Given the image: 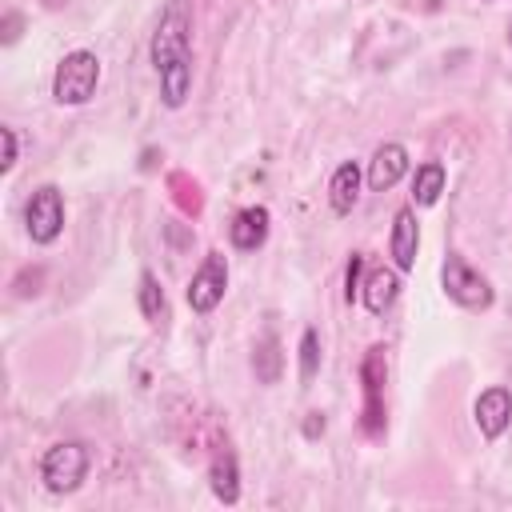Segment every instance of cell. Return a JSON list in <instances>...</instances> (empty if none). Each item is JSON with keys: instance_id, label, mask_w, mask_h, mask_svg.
<instances>
[{"instance_id": "obj_15", "label": "cell", "mask_w": 512, "mask_h": 512, "mask_svg": "<svg viewBox=\"0 0 512 512\" xmlns=\"http://www.w3.org/2000/svg\"><path fill=\"white\" fill-rule=\"evenodd\" d=\"M444 164L440 160H428V164H420L416 168V176H412V204L416 208H432L436 200H440V192H444Z\"/></svg>"}, {"instance_id": "obj_14", "label": "cell", "mask_w": 512, "mask_h": 512, "mask_svg": "<svg viewBox=\"0 0 512 512\" xmlns=\"http://www.w3.org/2000/svg\"><path fill=\"white\" fill-rule=\"evenodd\" d=\"M156 76H160V96H164V104H168V108H180V104L188 100V92H192V60H176V64L160 68Z\"/></svg>"}, {"instance_id": "obj_21", "label": "cell", "mask_w": 512, "mask_h": 512, "mask_svg": "<svg viewBox=\"0 0 512 512\" xmlns=\"http://www.w3.org/2000/svg\"><path fill=\"white\" fill-rule=\"evenodd\" d=\"M304 432H308V436H320V432H324V416H320V412H308V424H304Z\"/></svg>"}, {"instance_id": "obj_3", "label": "cell", "mask_w": 512, "mask_h": 512, "mask_svg": "<svg viewBox=\"0 0 512 512\" xmlns=\"http://www.w3.org/2000/svg\"><path fill=\"white\" fill-rule=\"evenodd\" d=\"M176 60H192V20H188V8L180 0H172L156 24V36H152V64L156 72L176 64Z\"/></svg>"}, {"instance_id": "obj_6", "label": "cell", "mask_w": 512, "mask_h": 512, "mask_svg": "<svg viewBox=\"0 0 512 512\" xmlns=\"http://www.w3.org/2000/svg\"><path fill=\"white\" fill-rule=\"evenodd\" d=\"M224 288H228V260L220 252H208L204 264L188 280V308L200 312V316L212 312L224 300Z\"/></svg>"}, {"instance_id": "obj_18", "label": "cell", "mask_w": 512, "mask_h": 512, "mask_svg": "<svg viewBox=\"0 0 512 512\" xmlns=\"http://www.w3.org/2000/svg\"><path fill=\"white\" fill-rule=\"evenodd\" d=\"M316 368H320V340H316V328H304V336H300V380L308 384L316 376Z\"/></svg>"}, {"instance_id": "obj_10", "label": "cell", "mask_w": 512, "mask_h": 512, "mask_svg": "<svg viewBox=\"0 0 512 512\" xmlns=\"http://www.w3.org/2000/svg\"><path fill=\"white\" fill-rule=\"evenodd\" d=\"M228 236H232V244H236L240 252H256V248L268 240V208L252 204V208L236 212V220L228 224Z\"/></svg>"}, {"instance_id": "obj_1", "label": "cell", "mask_w": 512, "mask_h": 512, "mask_svg": "<svg viewBox=\"0 0 512 512\" xmlns=\"http://www.w3.org/2000/svg\"><path fill=\"white\" fill-rule=\"evenodd\" d=\"M88 444L80 440H60L40 456V480L48 492H76L88 476Z\"/></svg>"}, {"instance_id": "obj_16", "label": "cell", "mask_w": 512, "mask_h": 512, "mask_svg": "<svg viewBox=\"0 0 512 512\" xmlns=\"http://www.w3.org/2000/svg\"><path fill=\"white\" fill-rule=\"evenodd\" d=\"M140 312L148 324H164V288L156 284L152 272L140 276Z\"/></svg>"}, {"instance_id": "obj_9", "label": "cell", "mask_w": 512, "mask_h": 512, "mask_svg": "<svg viewBox=\"0 0 512 512\" xmlns=\"http://www.w3.org/2000/svg\"><path fill=\"white\" fill-rule=\"evenodd\" d=\"M392 260L400 272H412L416 268V248H420V224H416V212L412 208H400L396 220H392Z\"/></svg>"}, {"instance_id": "obj_17", "label": "cell", "mask_w": 512, "mask_h": 512, "mask_svg": "<svg viewBox=\"0 0 512 512\" xmlns=\"http://www.w3.org/2000/svg\"><path fill=\"white\" fill-rule=\"evenodd\" d=\"M252 364H256V376H260L264 384H276V380H280V344H276V336H272V332L260 340V348H256V356H252Z\"/></svg>"}, {"instance_id": "obj_8", "label": "cell", "mask_w": 512, "mask_h": 512, "mask_svg": "<svg viewBox=\"0 0 512 512\" xmlns=\"http://www.w3.org/2000/svg\"><path fill=\"white\" fill-rule=\"evenodd\" d=\"M404 172H408V152H404V144H380V148L372 152V160H368V188H372V192H384V188H392Z\"/></svg>"}, {"instance_id": "obj_20", "label": "cell", "mask_w": 512, "mask_h": 512, "mask_svg": "<svg viewBox=\"0 0 512 512\" xmlns=\"http://www.w3.org/2000/svg\"><path fill=\"white\" fill-rule=\"evenodd\" d=\"M0 136H4V160H0V168L8 172L16 164V132L12 128H0Z\"/></svg>"}, {"instance_id": "obj_11", "label": "cell", "mask_w": 512, "mask_h": 512, "mask_svg": "<svg viewBox=\"0 0 512 512\" xmlns=\"http://www.w3.org/2000/svg\"><path fill=\"white\" fill-rule=\"evenodd\" d=\"M208 480H212L216 500H224V504H236V500H240V472H236V456H232L228 444L216 448L212 468H208Z\"/></svg>"}, {"instance_id": "obj_2", "label": "cell", "mask_w": 512, "mask_h": 512, "mask_svg": "<svg viewBox=\"0 0 512 512\" xmlns=\"http://www.w3.org/2000/svg\"><path fill=\"white\" fill-rule=\"evenodd\" d=\"M96 84H100V60H96V52L80 48L60 60V68L52 76V96H56V104H88Z\"/></svg>"}, {"instance_id": "obj_4", "label": "cell", "mask_w": 512, "mask_h": 512, "mask_svg": "<svg viewBox=\"0 0 512 512\" xmlns=\"http://www.w3.org/2000/svg\"><path fill=\"white\" fill-rule=\"evenodd\" d=\"M24 220H28V236L36 244H52L64 232V200H60V188L56 184H40L28 196Z\"/></svg>"}, {"instance_id": "obj_5", "label": "cell", "mask_w": 512, "mask_h": 512, "mask_svg": "<svg viewBox=\"0 0 512 512\" xmlns=\"http://www.w3.org/2000/svg\"><path fill=\"white\" fill-rule=\"evenodd\" d=\"M444 292L464 308H488L492 304V284L460 252H448V260H444Z\"/></svg>"}, {"instance_id": "obj_13", "label": "cell", "mask_w": 512, "mask_h": 512, "mask_svg": "<svg viewBox=\"0 0 512 512\" xmlns=\"http://www.w3.org/2000/svg\"><path fill=\"white\" fill-rule=\"evenodd\" d=\"M396 292H400V280H396V272L392 268H372L368 272V280L360 284V300H364V308L368 312H384V308H392V300H396Z\"/></svg>"}, {"instance_id": "obj_7", "label": "cell", "mask_w": 512, "mask_h": 512, "mask_svg": "<svg viewBox=\"0 0 512 512\" xmlns=\"http://www.w3.org/2000/svg\"><path fill=\"white\" fill-rule=\"evenodd\" d=\"M472 416H476V428L488 436V440H496V436H504V428L512 424V392L508 388H484L480 396H476V404H472Z\"/></svg>"}, {"instance_id": "obj_12", "label": "cell", "mask_w": 512, "mask_h": 512, "mask_svg": "<svg viewBox=\"0 0 512 512\" xmlns=\"http://www.w3.org/2000/svg\"><path fill=\"white\" fill-rule=\"evenodd\" d=\"M328 200H332V212H340V216L356 208V200H360V164H356V160H344V164L332 172Z\"/></svg>"}, {"instance_id": "obj_22", "label": "cell", "mask_w": 512, "mask_h": 512, "mask_svg": "<svg viewBox=\"0 0 512 512\" xmlns=\"http://www.w3.org/2000/svg\"><path fill=\"white\" fill-rule=\"evenodd\" d=\"M16 28H20V16L12 12V16H8V24H4V44H12V40H16Z\"/></svg>"}, {"instance_id": "obj_23", "label": "cell", "mask_w": 512, "mask_h": 512, "mask_svg": "<svg viewBox=\"0 0 512 512\" xmlns=\"http://www.w3.org/2000/svg\"><path fill=\"white\" fill-rule=\"evenodd\" d=\"M508 40H512V28H508Z\"/></svg>"}, {"instance_id": "obj_19", "label": "cell", "mask_w": 512, "mask_h": 512, "mask_svg": "<svg viewBox=\"0 0 512 512\" xmlns=\"http://www.w3.org/2000/svg\"><path fill=\"white\" fill-rule=\"evenodd\" d=\"M360 268H364V256L356 252V256L348 260V280H344L348 288H344V300H352V296H360Z\"/></svg>"}]
</instances>
